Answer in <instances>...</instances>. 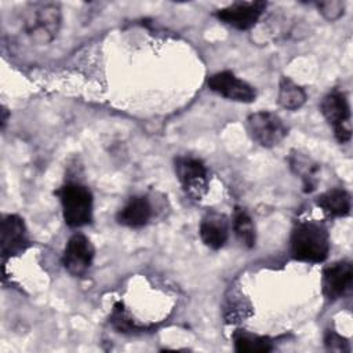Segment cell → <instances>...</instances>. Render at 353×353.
Returning <instances> with one entry per match:
<instances>
[{
	"label": "cell",
	"mask_w": 353,
	"mask_h": 353,
	"mask_svg": "<svg viewBox=\"0 0 353 353\" xmlns=\"http://www.w3.org/2000/svg\"><path fill=\"white\" fill-rule=\"evenodd\" d=\"M330 251L327 229L317 222L299 223L291 236V252L295 259L323 262Z\"/></svg>",
	"instance_id": "obj_1"
},
{
	"label": "cell",
	"mask_w": 353,
	"mask_h": 353,
	"mask_svg": "<svg viewBox=\"0 0 353 353\" xmlns=\"http://www.w3.org/2000/svg\"><path fill=\"white\" fill-rule=\"evenodd\" d=\"M61 26V8L55 3H33L23 14L26 34L39 44L55 39Z\"/></svg>",
	"instance_id": "obj_2"
},
{
	"label": "cell",
	"mask_w": 353,
	"mask_h": 353,
	"mask_svg": "<svg viewBox=\"0 0 353 353\" xmlns=\"http://www.w3.org/2000/svg\"><path fill=\"white\" fill-rule=\"evenodd\" d=\"M57 194L59 196L62 214L66 225L80 228L92 219V194L84 185L66 183Z\"/></svg>",
	"instance_id": "obj_3"
},
{
	"label": "cell",
	"mask_w": 353,
	"mask_h": 353,
	"mask_svg": "<svg viewBox=\"0 0 353 353\" xmlns=\"http://www.w3.org/2000/svg\"><path fill=\"white\" fill-rule=\"evenodd\" d=\"M247 130L251 138L263 148L279 145L288 134V128L283 119L268 110L250 114L247 119Z\"/></svg>",
	"instance_id": "obj_4"
},
{
	"label": "cell",
	"mask_w": 353,
	"mask_h": 353,
	"mask_svg": "<svg viewBox=\"0 0 353 353\" xmlns=\"http://www.w3.org/2000/svg\"><path fill=\"white\" fill-rule=\"evenodd\" d=\"M321 112L325 120L334 127L336 139L341 143L347 142L352 137V128L350 109L346 97L339 91L330 92L321 102Z\"/></svg>",
	"instance_id": "obj_5"
},
{
	"label": "cell",
	"mask_w": 353,
	"mask_h": 353,
	"mask_svg": "<svg viewBox=\"0 0 353 353\" xmlns=\"http://www.w3.org/2000/svg\"><path fill=\"white\" fill-rule=\"evenodd\" d=\"M94 259V247L84 234H73L62 255V265L73 276H83Z\"/></svg>",
	"instance_id": "obj_6"
},
{
	"label": "cell",
	"mask_w": 353,
	"mask_h": 353,
	"mask_svg": "<svg viewBox=\"0 0 353 353\" xmlns=\"http://www.w3.org/2000/svg\"><path fill=\"white\" fill-rule=\"evenodd\" d=\"M266 8L263 1H237L215 12L216 18L239 30L250 29L256 23Z\"/></svg>",
	"instance_id": "obj_7"
},
{
	"label": "cell",
	"mask_w": 353,
	"mask_h": 353,
	"mask_svg": "<svg viewBox=\"0 0 353 353\" xmlns=\"http://www.w3.org/2000/svg\"><path fill=\"white\" fill-rule=\"evenodd\" d=\"M211 91L236 102H252L255 99V90L247 81L236 77L232 72H218L212 74L208 81Z\"/></svg>",
	"instance_id": "obj_8"
},
{
	"label": "cell",
	"mask_w": 353,
	"mask_h": 353,
	"mask_svg": "<svg viewBox=\"0 0 353 353\" xmlns=\"http://www.w3.org/2000/svg\"><path fill=\"white\" fill-rule=\"evenodd\" d=\"M175 172L185 190L200 199L207 190V170L204 164L193 157H178L175 160Z\"/></svg>",
	"instance_id": "obj_9"
},
{
	"label": "cell",
	"mask_w": 353,
	"mask_h": 353,
	"mask_svg": "<svg viewBox=\"0 0 353 353\" xmlns=\"http://www.w3.org/2000/svg\"><path fill=\"white\" fill-rule=\"evenodd\" d=\"M28 244V233L22 218L14 214L6 215L1 221V256L6 259L18 255L26 250Z\"/></svg>",
	"instance_id": "obj_10"
},
{
	"label": "cell",
	"mask_w": 353,
	"mask_h": 353,
	"mask_svg": "<svg viewBox=\"0 0 353 353\" xmlns=\"http://www.w3.org/2000/svg\"><path fill=\"white\" fill-rule=\"evenodd\" d=\"M353 280V266L349 261H339L323 272V292L328 299H336L345 294Z\"/></svg>",
	"instance_id": "obj_11"
},
{
	"label": "cell",
	"mask_w": 353,
	"mask_h": 353,
	"mask_svg": "<svg viewBox=\"0 0 353 353\" xmlns=\"http://www.w3.org/2000/svg\"><path fill=\"white\" fill-rule=\"evenodd\" d=\"M229 234V223L225 215L218 212H208L200 223V237L203 243L212 248H221Z\"/></svg>",
	"instance_id": "obj_12"
},
{
	"label": "cell",
	"mask_w": 353,
	"mask_h": 353,
	"mask_svg": "<svg viewBox=\"0 0 353 353\" xmlns=\"http://www.w3.org/2000/svg\"><path fill=\"white\" fill-rule=\"evenodd\" d=\"M152 215V208L146 197H131L119 211V223L128 228H141L148 223Z\"/></svg>",
	"instance_id": "obj_13"
},
{
	"label": "cell",
	"mask_w": 353,
	"mask_h": 353,
	"mask_svg": "<svg viewBox=\"0 0 353 353\" xmlns=\"http://www.w3.org/2000/svg\"><path fill=\"white\" fill-rule=\"evenodd\" d=\"M317 205L331 216H345L350 212V196L343 189H332L320 194Z\"/></svg>",
	"instance_id": "obj_14"
},
{
	"label": "cell",
	"mask_w": 353,
	"mask_h": 353,
	"mask_svg": "<svg viewBox=\"0 0 353 353\" xmlns=\"http://www.w3.org/2000/svg\"><path fill=\"white\" fill-rule=\"evenodd\" d=\"M306 101V94L305 91L295 84L291 79L283 77L279 84V103L288 109V110H295L299 109Z\"/></svg>",
	"instance_id": "obj_15"
},
{
	"label": "cell",
	"mask_w": 353,
	"mask_h": 353,
	"mask_svg": "<svg viewBox=\"0 0 353 353\" xmlns=\"http://www.w3.org/2000/svg\"><path fill=\"white\" fill-rule=\"evenodd\" d=\"M233 341L236 350L240 353H266L273 349L268 338L247 331H237L233 335Z\"/></svg>",
	"instance_id": "obj_16"
},
{
	"label": "cell",
	"mask_w": 353,
	"mask_h": 353,
	"mask_svg": "<svg viewBox=\"0 0 353 353\" xmlns=\"http://www.w3.org/2000/svg\"><path fill=\"white\" fill-rule=\"evenodd\" d=\"M233 230L243 245L250 248L255 244V228L252 219L243 208H236L234 211Z\"/></svg>",
	"instance_id": "obj_17"
},
{
	"label": "cell",
	"mask_w": 353,
	"mask_h": 353,
	"mask_svg": "<svg viewBox=\"0 0 353 353\" xmlns=\"http://www.w3.org/2000/svg\"><path fill=\"white\" fill-rule=\"evenodd\" d=\"M292 167L296 168V172L299 175H302L303 181H305V185L310 189H313L312 186L314 185L313 183V175L317 170V167L314 164H309V160L307 159H301L296 156V159L292 161Z\"/></svg>",
	"instance_id": "obj_18"
},
{
	"label": "cell",
	"mask_w": 353,
	"mask_h": 353,
	"mask_svg": "<svg viewBox=\"0 0 353 353\" xmlns=\"http://www.w3.org/2000/svg\"><path fill=\"white\" fill-rule=\"evenodd\" d=\"M317 7L320 10V12L330 21L338 19L342 14H343V8L345 4L339 0H331V1H321L317 3Z\"/></svg>",
	"instance_id": "obj_19"
},
{
	"label": "cell",
	"mask_w": 353,
	"mask_h": 353,
	"mask_svg": "<svg viewBox=\"0 0 353 353\" xmlns=\"http://www.w3.org/2000/svg\"><path fill=\"white\" fill-rule=\"evenodd\" d=\"M325 345L328 346V349L331 350H343L345 349V345H346V341L339 336L338 334L330 331L327 335H325Z\"/></svg>",
	"instance_id": "obj_20"
}]
</instances>
